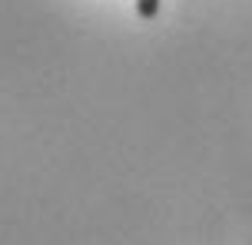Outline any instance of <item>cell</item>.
<instances>
[{"label":"cell","instance_id":"6da1fadb","mask_svg":"<svg viewBox=\"0 0 252 245\" xmlns=\"http://www.w3.org/2000/svg\"><path fill=\"white\" fill-rule=\"evenodd\" d=\"M136 13L143 20H156L159 17V0H136Z\"/></svg>","mask_w":252,"mask_h":245}]
</instances>
